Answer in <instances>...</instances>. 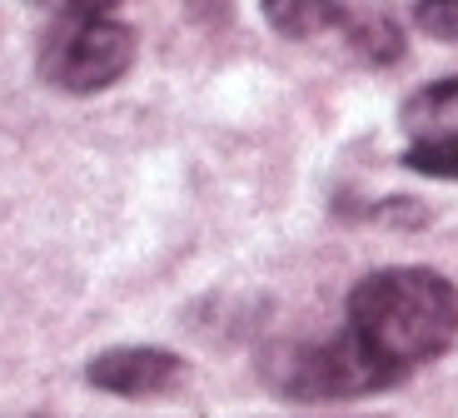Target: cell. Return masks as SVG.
<instances>
[{"label": "cell", "instance_id": "cell-1", "mask_svg": "<svg viewBox=\"0 0 458 418\" xmlns=\"http://www.w3.org/2000/svg\"><path fill=\"white\" fill-rule=\"evenodd\" d=\"M458 344V284L428 264L374 269L344 299V328L275 344L259 379L289 404H339L403 384Z\"/></svg>", "mask_w": 458, "mask_h": 418}, {"label": "cell", "instance_id": "cell-2", "mask_svg": "<svg viewBox=\"0 0 458 418\" xmlns=\"http://www.w3.org/2000/svg\"><path fill=\"white\" fill-rule=\"evenodd\" d=\"M130 65H135V30L114 15L65 11L40 50V75L65 95L110 90L114 80H125Z\"/></svg>", "mask_w": 458, "mask_h": 418}, {"label": "cell", "instance_id": "cell-3", "mask_svg": "<svg viewBox=\"0 0 458 418\" xmlns=\"http://www.w3.org/2000/svg\"><path fill=\"white\" fill-rule=\"evenodd\" d=\"M264 25L284 40H339L364 65H394L403 60V30L378 11L349 5V0H259Z\"/></svg>", "mask_w": 458, "mask_h": 418}, {"label": "cell", "instance_id": "cell-4", "mask_svg": "<svg viewBox=\"0 0 458 418\" xmlns=\"http://www.w3.org/2000/svg\"><path fill=\"white\" fill-rule=\"evenodd\" d=\"M409 145L403 165L428 180H458V75L413 90L399 110Z\"/></svg>", "mask_w": 458, "mask_h": 418}, {"label": "cell", "instance_id": "cell-5", "mask_svg": "<svg viewBox=\"0 0 458 418\" xmlns=\"http://www.w3.org/2000/svg\"><path fill=\"white\" fill-rule=\"evenodd\" d=\"M190 363L170 349L155 344H125V349H100L85 363V384L105 388L120 398H149V394H170L174 384H184Z\"/></svg>", "mask_w": 458, "mask_h": 418}, {"label": "cell", "instance_id": "cell-6", "mask_svg": "<svg viewBox=\"0 0 458 418\" xmlns=\"http://www.w3.org/2000/svg\"><path fill=\"white\" fill-rule=\"evenodd\" d=\"M413 25L438 46H458V0H413Z\"/></svg>", "mask_w": 458, "mask_h": 418}, {"label": "cell", "instance_id": "cell-7", "mask_svg": "<svg viewBox=\"0 0 458 418\" xmlns=\"http://www.w3.org/2000/svg\"><path fill=\"white\" fill-rule=\"evenodd\" d=\"M110 5H120V0H70V11H85V15H110Z\"/></svg>", "mask_w": 458, "mask_h": 418}]
</instances>
